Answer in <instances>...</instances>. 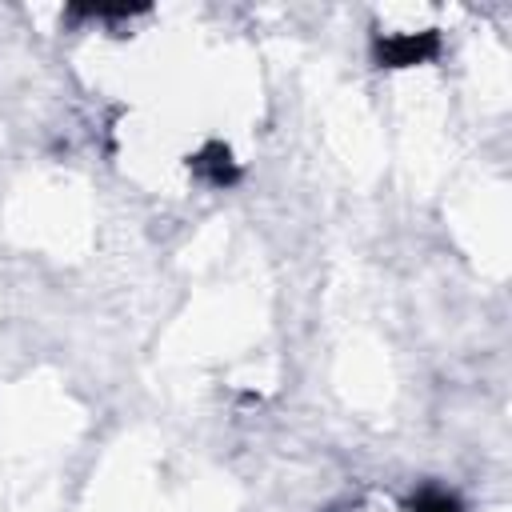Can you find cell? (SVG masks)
<instances>
[{
  "label": "cell",
  "instance_id": "obj_1",
  "mask_svg": "<svg viewBox=\"0 0 512 512\" xmlns=\"http://www.w3.org/2000/svg\"><path fill=\"white\" fill-rule=\"evenodd\" d=\"M336 512H460L456 500L448 492H420L408 500H388V496H364V500H348Z\"/></svg>",
  "mask_w": 512,
  "mask_h": 512
}]
</instances>
